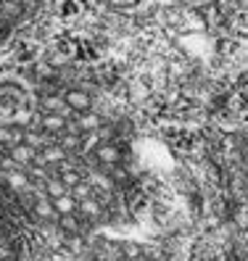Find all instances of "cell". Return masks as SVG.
I'll use <instances>...</instances> for the list:
<instances>
[{"instance_id": "6da1fadb", "label": "cell", "mask_w": 248, "mask_h": 261, "mask_svg": "<svg viewBox=\"0 0 248 261\" xmlns=\"http://www.w3.org/2000/svg\"><path fill=\"white\" fill-rule=\"evenodd\" d=\"M135 190L130 140L98 90L69 76H0V201L64 235L92 232Z\"/></svg>"}, {"instance_id": "3957f363", "label": "cell", "mask_w": 248, "mask_h": 261, "mask_svg": "<svg viewBox=\"0 0 248 261\" xmlns=\"http://www.w3.org/2000/svg\"><path fill=\"white\" fill-rule=\"evenodd\" d=\"M0 261H24L21 240L16 238V229L3 214H0Z\"/></svg>"}, {"instance_id": "277c9868", "label": "cell", "mask_w": 248, "mask_h": 261, "mask_svg": "<svg viewBox=\"0 0 248 261\" xmlns=\"http://www.w3.org/2000/svg\"><path fill=\"white\" fill-rule=\"evenodd\" d=\"M87 261H151L145 256H130V253H98V256H90Z\"/></svg>"}, {"instance_id": "7a4b0ae2", "label": "cell", "mask_w": 248, "mask_h": 261, "mask_svg": "<svg viewBox=\"0 0 248 261\" xmlns=\"http://www.w3.org/2000/svg\"><path fill=\"white\" fill-rule=\"evenodd\" d=\"M45 0H0V42L8 40L42 8Z\"/></svg>"}]
</instances>
